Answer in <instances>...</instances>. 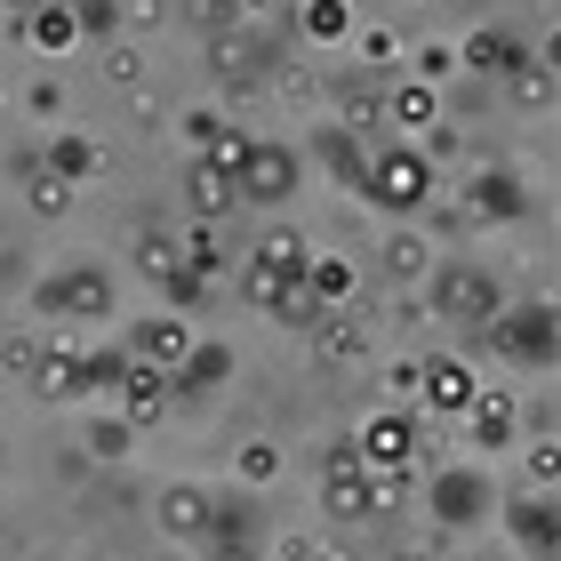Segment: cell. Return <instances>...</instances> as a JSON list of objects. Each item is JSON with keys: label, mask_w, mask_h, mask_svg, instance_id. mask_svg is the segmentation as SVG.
Returning <instances> with one entry per match:
<instances>
[{"label": "cell", "mask_w": 561, "mask_h": 561, "mask_svg": "<svg viewBox=\"0 0 561 561\" xmlns=\"http://www.w3.org/2000/svg\"><path fill=\"white\" fill-rule=\"evenodd\" d=\"M417 297H425L433 321H449V329H466V337H481V329L497 321V305H505V280L481 265V257H433V273L417 280Z\"/></svg>", "instance_id": "obj_1"}, {"label": "cell", "mask_w": 561, "mask_h": 561, "mask_svg": "<svg viewBox=\"0 0 561 561\" xmlns=\"http://www.w3.org/2000/svg\"><path fill=\"white\" fill-rule=\"evenodd\" d=\"M353 193H362L369 209H386V217H425V201L442 193V169H433L410 137H393V145L369 152V169H362V185H353Z\"/></svg>", "instance_id": "obj_2"}, {"label": "cell", "mask_w": 561, "mask_h": 561, "mask_svg": "<svg viewBox=\"0 0 561 561\" xmlns=\"http://www.w3.org/2000/svg\"><path fill=\"white\" fill-rule=\"evenodd\" d=\"M33 313L41 321H113L121 313V289H113V273L96 257H72V265L33 280Z\"/></svg>", "instance_id": "obj_3"}, {"label": "cell", "mask_w": 561, "mask_h": 561, "mask_svg": "<svg viewBox=\"0 0 561 561\" xmlns=\"http://www.w3.org/2000/svg\"><path fill=\"white\" fill-rule=\"evenodd\" d=\"M225 176H233V201H241V209H289V201L305 193V152L280 145V137H249L241 161L225 169Z\"/></svg>", "instance_id": "obj_4"}, {"label": "cell", "mask_w": 561, "mask_h": 561, "mask_svg": "<svg viewBox=\"0 0 561 561\" xmlns=\"http://www.w3.org/2000/svg\"><path fill=\"white\" fill-rule=\"evenodd\" d=\"M481 345H490L505 369H522V377H553V297L497 305V321L481 329Z\"/></svg>", "instance_id": "obj_5"}, {"label": "cell", "mask_w": 561, "mask_h": 561, "mask_svg": "<svg viewBox=\"0 0 561 561\" xmlns=\"http://www.w3.org/2000/svg\"><path fill=\"white\" fill-rule=\"evenodd\" d=\"M417 490H425V514L442 529H473V522L497 514V490H490V473H481V457H466V466H425Z\"/></svg>", "instance_id": "obj_6"}, {"label": "cell", "mask_w": 561, "mask_h": 561, "mask_svg": "<svg viewBox=\"0 0 561 561\" xmlns=\"http://www.w3.org/2000/svg\"><path fill=\"white\" fill-rule=\"evenodd\" d=\"M514 217H529L522 169L473 161V169H466V193H457V225H466V233H490V225H514Z\"/></svg>", "instance_id": "obj_7"}, {"label": "cell", "mask_w": 561, "mask_h": 561, "mask_svg": "<svg viewBox=\"0 0 561 561\" xmlns=\"http://www.w3.org/2000/svg\"><path fill=\"white\" fill-rule=\"evenodd\" d=\"M273 33H249V24H233V33H209V81L225 96H265V72H273Z\"/></svg>", "instance_id": "obj_8"}, {"label": "cell", "mask_w": 561, "mask_h": 561, "mask_svg": "<svg viewBox=\"0 0 561 561\" xmlns=\"http://www.w3.org/2000/svg\"><path fill=\"white\" fill-rule=\"evenodd\" d=\"M353 442H362V466H369V473H425V457H417L425 433H417L410 410H377Z\"/></svg>", "instance_id": "obj_9"}, {"label": "cell", "mask_w": 561, "mask_h": 561, "mask_svg": "<svg viewBox=\"0 0 561 561\" xmlns=\"http://www.w3.org/2000/svg\"><path fill=\"white\" fill-rule=\"evenodd\" d=\"M473 393H481V369L466 362V353H425V369H417V410H433V417H466Z\"/></svg>", "instance_id": "obj_10"}, {"label": "cell", "mask_w": 561, "mask_h": 561, "mask_svg": "<svg viewBox=\"0 0 561 561\" xmlns=\"http://www.w3.org/2000/svg\"><path fill=\"white\" fill-rule=\"evenodd\" d=\"M305 337H313L321 369H369V362H377V337H369V321L353 313V305H329V313L305 329Z\"/></svg>", "instance_id": "obj_11"}, {"label": "cell", "mask_w": 561, "mask_h": 561, "mask_svg": "<svg viewBox=\"0 0 561 561\" xmlns=\"http://www.w3.org/2000/svg\"><path fill=\"white\" fill-rule=\"evenodd\" d=\"M33 401H48V410H65V401H89V345L48 337L41 362H33Z\"/></svg>", "instance_id": "obj_12"}, {"label": "cell", "mask_w": 561, "mask_h": 561, "mask_svg": "<svg viewBox=\"0 0 561 561\" xmlns=\"http://www.w3.org/2000/svg\"><path fill=\"white\" fill-rule=\"evenodd\" d=\"M490 522H505L514 529V546L529 553V561H553L561 553V522H553V490H522V497H505Z\"/></svg>", "instance_id": "obj_13"}, {"label": "cell", "mask_w": 561, "mask_h": 561, "mask_svg": "<svg viewBox=\"0 0 561 561\" xmlns=\"http://www.w3.org/2000/svg\"><path fill=\"white\" fill-rule=\"evenodd\" d=\"M193 337H201V329H193L185 313H145V321H129V337H121V345H129V362H145V369L169 377V369L193 353Z\"/></svg>", "instance_id": "obj_14"}, {"label": "cell", "mask_w": 561, "mask_h": 561, "mask_svg": "<svg viewBox=\"0 0 561 561\" xmlns=\"http://www.w3.org/2000/svg\"><path fill=\"white\" fill-rule=\"evenodd\" d=\"M329 96H337V129H353V137L386 129V72L353 65V72H337V81H329Z\"/></svg>", "instance_id": "obj_15"}, {"label": "cell", "mask_w": 561, "mask_h": 561, "mask_svg": "<svg viewBox=\"0 0 561 561\" xmlns=\"http://www.w3.org/2000/svg\"><path fill=\"white\" fill-rule=\"evenodd\" d=\"M152 514H161V538L201 546V538H209V514H217V490H209V481H169V490L152 497Z\"/></svg>", "instance_id": "obj_16"}, {"label": "cell", "mask_w": 561, "mask_h": 561, "mask_svg": "<svg viewBox=\"0 0 561 561\" xmlns=\"http://www.w3.org/2000/svg\"><path fill=\"white\" fill-rule=\"evenodd\" d=\"M442 121V89L417 81V72H386V129L393 137H417Z\"/></svg>", "instance_id": "obj_17"}, {"label": "cell", "mask_w": 561, "mask_h": 561, "mask_svg": "<svg viewBox=\"0 0 561 561\" xmlns=\"http://www.w3.org/2000/svg\"><path fill=\"white\" fill-rule=\"evenodd\" d=\"M522 57H529V41L505 33V24H473V33L457 41V72H490V81H505Z\"/></svg>", "instance_id": "obj_18"}, {"label": "cell", "mask_w": 561, "mask_h": 561, "mask_svg": "<svg viewBox=\"0 0 561 561\" xmlns=\"http://www.w3.org/2000/svg\"><path fill=\"white\" fill-rule=\"evenodd\" d=\"M514 433H522V410H514V393H497V386H481L466 401V442L490 457V449H514Z\"/></svg>", "instance_id": "obj_19"}, {"label": "cell", "mask_w": 561, "mask_h": 561, "mask_svg": "<svg viewBox=\"0 0 561 561\" xmlns=\"http://www.w3.org/2000/svg\"><path fill=\"white\" fill-rule=\"evenodd\" d=\"M121 417H129L137 433H152V425H161L169 410H176V386H169V377L161 369H145V362H129V377H121Z\"/></svg>", "instance_id": "obj_20"}, {"label": "cell", "mask_w": 561, "mask_h": 561, "mask_svg": "<svg viewBox=\"0 0 561 561\" xmlns=\"http://www.w3.org/2000/svg\"><path fill=\"white\" fill-rule=\"evenodd\" d=\"M241 201H233V176H225L209 152H193V169H185V217L193 225H225Z\"/></svg>", "instance_id": "obj_21"}, {"label": "cell", "mask_w": 561, "mask_h": 561, "mask_svg": "<svg viewBox=\"0 0 561 561\" xmlns=\"http://www.w3.org/2000/svg\"><path fill=\"white\" fill-rule=\"evenodd\" d=\"M41 169L65 176V185H89V176L105 169V145H96L89 129H48L41 137Z\"/></svg>", "instance_id": "obj_22"}, {"label": "cell", "mask_w": 561, "mask_h": 561, "mask_svg": "<svg viewBox=\"0 0 561 561\" xmlns=\"http://www.w3.org/2000/svg\"><path fill=\"white\" fill-rule=\"evenodd\" d=\"M377 257H386V280H393V289H417V280L433 273V241L417 233V225H410V217H401V225H393V233H386V241H377Z\"/></svg>", "instance_id": "obj_23"}, {"label": "cell", "mask_w": 561, "mask_h": 561, "mask_svg": "<svg viewBox=\"0 0 561 561\" xmlns=\"http://www.w3.org/2000/svg\"><path fill=\"white\" fill-rule=\"evenodd\" d=\"M16 33L41 48V57H72L81 48V24H72V0H48V9H24Z\"/></svg>", "instance_id": "obj_24"}, {"label": "cell", "mask_w": 561, "mask_h": 561, "mask_svg": "<svg viewBox=\"0 0 561 561\" xmlns=\"http://www.w3.org/2000/svg\"><path fill=\"white\" fill-rule=\"evenodd\" d=\"M505 89H514L522 113H553V33H546V48H529V57L505 72Z\"/></svg>", "instance_id": "obj_25"}, {"label": "cell", "mask_w": 561, "mask_h": 561, "mask_svg": "<svg viewBox=\"0 0 561 561\" xmlns=\"http://www.w3.org/2000/svg\"><path fill=\"white\" fill-rule=\"evenodd\" d=\"M280 473H289V449H280L273 433H249V442L233 449V481L241 490H273Z\"/></svg>", "instance_id": "obj_26"}, {"label": "cell", "mask_w": 561, "mask_h": 561, "mask_svg": "<svg viewBox=\"0 0 561 561\" xmlns=\"http://www.w3.org/2000/svg\"><path fill=\"white\" fill-rule=\"evenodd\" d=\"M217 377H233V353H225L217 337H193V353L169 369V386H176V393H209Z\"/></svg>", "instance_id": "obj_27"}, {"label": "cell", "mask_w": 561, "mask_h": 561, "mask_svg": "<svg viewBox=\"0 0 561 561\" xmlns=\"http://www.w3.org/2000/svg\"><path fill=\"white\" fill-rule=\"evenodd\" d=\"M176 265L201 273V280H225V225H193L185 217V233H176Z\"/></svg>", "instance_id": "obj_28"}, {"label": "cell", "mask_w": 561, "mask_h": 561, "mask_svg": "<svg viewBox=\"0 0 561 561\" xmlns=\"http://www.w3.org/2000/svg\"><path fill=\"white\" fill-rule=\"evenodd\" d=\"M313 152H321L329 169H337V185H345V193L362 185V169H369V145L353 137V129H337V121H329V129H313Z\"/></svg>", "instance_id": "obj_29"}, {"label": "cell", "mask_w": 561, "mask_h": 561, "mask_svg": "<svg viewBox=\"0 0 561 561\" xmlns=\"http://www.w3.org/2000/svg\"><path fill=\"white\" fill-rule=\"evenodd\" d=\"M305 257H313V241H305L297 225H273V233L249 249V265H265V273H280V280H297V273H305Z\"/></svg>", "instance_id": "obj_30"}, {"label": "cell", "mask_w": 561, "mask_h": 561, "mask_svg": "<svg viewBox=\"0 0 561 561\" xmlns=\"http://www.w3.org/2000/svg\"><path fill=\"white\" fill-rule=\"evenodd\" d=\"M297 280H305L321 305H353V297H362V273H353V257H305Z\"/></svg>", "instance_id": "obj_31"}, {"label": "cell", "mask_w": 561, "mask_h": 561, "mask_svg": "<svg viewBox=\"0 0 561 561\" xmlns=\"http://www.w3.org/2000/svg\"><path fill=\"white\" fill-rule=\"evenodd\" d=\"M289 9H297V33L305 41H345L353 33V24H362V16H353V0H289Z\"/></svg>", "instance_id": "obj_32"}, {"label": "cell", "mask_w": 561, "mask_h": 561, "mask_svg": "<svg viewBox=\"0 0 561 561\" xmlns=\"http://www.w3.org/2000/svg\"><path fill=\"white\" fill-rule=\"evenodd\" d=\"M96 72H105L113 89H145V41H129V33L96 41Z\"/></svg>", "instance_id": "obj_33"}, {"label": "cell", "mask_w": 561, "mask_h": 561, "mask_svg": "<svg viewBox=\"0 0 561 561\" xmlns=\"http://www.w3.org/2000/svg\"><path fill=\"white\" fill-rule=\"evenodd\" d=\"M72 193H81V185H65V176H48V169H33V176H24V209H33V225H57V217H72Z\"/></svg>", "instance_id": "obj_34"}, {"label": "cell", "mask_w": 561, "mask_h": 561, "mask_svg": "<svg viewBox=\"0 0 561 561\" xmlns=\"http://www.w3.org/2000/svg\"><path fill=\"white\" fill-rule=\"evenodd\" d=\"M129 442H137V425L121 417V410H105V417H89V433H81V449L96 457V466H121V457H129Z\"/></svg>", "instance_id": "obj_35"}, {"label": "cell", "mask_w": 561, "mask_h": 561, "mask_svg": "<svg viewBox=\"0 0 561 561\" xmlns=\"http://www.w3.org/2000/svg\"><path fill=\"white\" fill-rule=\"evenodd\" d=\"M345 41H353V57H362L369 72H386V65H401V48H410V41L393 33V24H353Z\"/></svg>", "instance_id": "obj_36"}, {"label": "cell", "mask_w": 561, "mask_h": 561, "mask_svg": "<svg viewBox=\"0 0 561 561\" xmlns=\"http://www.w3.org/2000/svg\"><path fill=\"white\" fill-rule=\"evenodd\" d=\"M265 96H289V105H313V96H321V72H313V65H297V57H273V72H265Z\"/></svg>", "instance_id": "obj_37"}, {"label": "cell", "mask_w": 561, "mask_h": 561, "mask_svg": "<svg viewBox=\"0 0 561 561\" xmlns=\"http://www.w3.org/2000/svg\"><path fill=\"white\" fill-rule=\"evenodd\" d=\"M24 280H33V241L16 217H0V289H24Z\"/></svg>", "instance_id": "obj_38"}, {"label": "cell", "mask_w": 561, "mask_h": 561, "mask_svg": "<svg viewBox=\"0 0 561 561\" xmlns=\"http://www.w3.org/2000/svg\"><path fill=\"white\" fill-rule=\"evenodd\" d=\"M129 265H137L145 280H161V273L176 265V233H169V225H145V233L129 241Z\"/></svg>", "instance_id": "obj_39"}, {"label": "cell", "mask_w": 561, "mask_h": 561, "mask_svg": "<svg viewBox=\"0 0 561 561\" xmlns=\"http://www.w3.org/2000/svg\"><path fill=\"white\" fill-rule=\"evenodd\" d=\"M401 65L442 89V81H457V41H417V48H401Z\"/></svg>", "instance_id": "obj_40"}, {"label": "cell", "mask_w": 561, "mask_h": 561, "mask_svg": "<svg viewBox=\"0 0 561 561\" xmlns=\"http://www.w3.org/2000/svg\"><path fill=\"white\" fill-rule=\"evenodd\" d=\"M362 497H369V522L377 514H401L417 497V473H362Z\"/></svg>", "instance_id": "obj_41"}, {"label": "cell", "mask_w": 561, "mask_h": 561, "mask_svg": "<svg viewBox=\"0 0 561 561\" xmlns=\"http://www.w3.org/2000/svg\"><path fill=\"white\" fill-rule=\"evenodd\" d=\"M48 329H0V377H33Z\"/></svg>", "instance_id": "obj_42"}, {"label": "cell", "mask_w": 561, "mask_h": 561, "mask_svg": "<svg viewBox=\"0 0 561 561\" xmlns=\"http://www.w3.org/2000/svg\"><path fill=\"white\" fill-rule=\"evenodd\" d=\"M72 24H81V41H113L129 24V0H72Z\"/></svg>", "instance_id": "obj_43"}, {"label": "cell", "mask_w": 561, "mask_h": 561, "mask_svg": "<svg viewBox=\"0 0 561 561\" xmlns=\"http://www.w3.org/2000/svg\"><path fill=\"white\" fill-rule=\"evenodd\" d=\"M152 289H161V297L176 305V313H201V305L217 297V280H201V273H185V265H169L161 280H152Z\"/></svg>", "instance_id": "obj_44"}, {"label": "cell", "mask_w": 561, "mask_h": 561, "mask_svg": "<svg viewBox=\"0 0 561 561\" xmlns=\"http://www.w3.org/2000/svg\"><path fill=\"white\" fill-rule=\"evenodd\" d=\"M265 313H273V321H280V329H313V321H321V313H329V305H321V297H313V289H305V280H289V289H280V297H273V305H265Z\"/></svg>", "instance_id": "obj_45"}, {"label": "cell", "mask_w": 561, "mask_h": 561, "mask_svg": "<svg viewBox=\"0 0 561 561\" xmlns=\"http://www.w3.org/2000/svg\"><path fill=\"white\" fill-rule=\"evenodd\" d=\"M16 105L33 113V121H48V129H57V121H65V81H57V72H33V81H24V96H16Z\"/></svg>", "instance_id": "obj_46"}, {"label": "cell", "mask_w": 561, "mask_h": 561, "mask_svg": "<svg viewBox=\"0 0 561 561\" xmlns=\"http://www.w3.org/2000/svg\"><path fill=\"white\" fill-rule=\"evenodd\" d=\"M121 377H129V345H89V393H121Z\"/></svg>", "instance_id": "obj_47"}, {"label": "cell", "mask_w": 561, "mask_h": 561, "mask_svg": "<svg viewBox=\"0 0 561 561\" xmlns=\"http://www.w3.org/2000/svg\"><path fill=\"white\" fill-rule=\"evenodd\" d=\"M321 514H329V522H369L362 473H353V481H321Z\"/></svg>", "instance_id": "obj_48"}, {"label": "cell", "mask_w": 561, "mask_h": 561, "mask_svg": "<svg viewBox=\"0 0 561 561\" xmlns=\"http://www.w3.org/2000/svg\"><path fill=\"white\" fill-rule=\"evenodd\" d=\"M522 473H529V490H553V473H561L553 433H529V442H522Z\"/></svg>", "instance_id": "obj_49"}, {"label": "cell", "mask_w": 561, "mask_h": 561, "mask_svg": "<svg viewBox=\"0 0 561 561\" xmlns=\"http://www.w3.org/2000/svg\"><path fill=\"white\" fill-rule=\"evenodd\" d=\"M176 16H185L201 41H209V33H233V0H176Z\"/></svg>", "instance_id": "obj_50"}, {"label": "cell", "mask_w": 561, "mask_h": 561, "mask_svg": "<svg viewBox=\"0 0 561 561\" xmlns=\"http://www.w3.org/2000/svg\"><path fill=\"white\" fill-rule=\"evenodd\" d=\"M217 129H225V113H217V105H185V113H176V137H185L193 152H209Z\"/></svg>", "instance_id": "obj_51"}, {"label": "cell", "mask_w": 561, "mask_h": 561, "mask_svg": "<svg viewBox=\"0 0 561 561\" xmlns=\"http://www.w3.org/2000/svg\"><path fill=\"white\" fill-rule=\"evenodd\" d=\"M417 369H425V353L417 362H386V410H410L417 401Z\"/></svg>", "instance_id": "obj_52"}, {"label": "cell", "mask_w": 561, "mask_h": 561, "mask_svg": "<svg viewBox=\"0 0 561 561\" xmlns=\"http://www.w3.org/2000/svg\"><path fill=\"white\" fill-rule=\"evenodd\" d=\"M353 473H369V466H362V442L345 433V442H329V457H321V481H353Z\"/></svg>", "instance_id": "obj_53"}, {"label": "cell", "mask_w": 561, "mask_h": 561, "mask_svg": "<svg viewBox=\"0 0 561 561\" xmlns=\"http://www.w3.org/2000/svg\"><path fill=\"white\" fill-rule=\"evenodd\" d=\"M280 289H289V280H280V273H265V265H241V297L257 305V313H265V305H273Z\"/></svg>", "instance_id": "obj_54"}, {"label": "cell", "mask_w": 561, "mask_h": 561, "mask_svg": "<svg viewBox=\"0 0 561 561\" xmlns=\"http://www.w3.org/2000/svg\"><path fill=\"white\" fill-rule=\"evenodd\" d=\"M280 0H233V24H249V33H273Z\"/></svg>", "instance_id": "obj_55"}, {"label": "cell", "mask_w": 561, "mask_h": 561, "mask_svg": "<svg viewBox=\"0 0 561 561\" xmlns=\"http://www.w3.org/2000/svg\"><path fill=\"white\" fill-rule=\"evenodd\" d=\"M393 561H442V546H401Z\"/></svg>", "instance_id": "obj_56"}, {"label": "cell", "mask_w": 561, "mask_h": 561, "mask_svg": "<svg viewBox=\"0 0 561 561\" xmlns=\"http://www.w3.org/2000/svg\"><path fill=\"white\" fill-rule=\"evenodd\" d=\"M209 561H257L249 546H209Z\"/></svg>", "instance_id": "obj_57"}, {"label": "cell", "mask_w": 561, "mask_h": 561, "mask_svg": "<svg viewBox=\"0 0 561 561\" xmlns=\"http://www.w3.org/2000/svg\"><path fill=\"white\" fill-rule=\"evenodd\" d=\"M313 561H353V553H329V546H321V553H313Z\"/></svg>", "instance_id": "obj_58"}, {"label": "cell", "mask_w": 561, "mask_h": 561, "mask_svg": "<svg viewBox=\"0 0 561 561\" xmlns=\"http://www.w3.org/2000/svg\"><path fill=\"white\" fill-rule=\"evenodd\" d=\"M72 561H113V553H72Z\"/></svg>", "instance_id": "obj_59"}, {"label": "cell", "mask_w": 561, "mask_h": 561, "mask_svg": "<svg viewBox=\"0 0 561 561\" xmlns=\"http://www.w3.org/2000/svg\"><path fill=\"white\" fill-rule=\"evenodd\" d=\"M0 113H9V89H0Z\"/></svg>", "instance_id": "obj_60"}, {"label": "cell", "mask_w": 561, "mask_h": 561, "mask_svg": "<svg viewBox=\"0 0 561 561\" xmlns=\"http://www.w3.org/2000/svg\"><path fill=\"white\" fill-rule=\"evenodd\" d=\"M33 561H48V553H33Z\"/></svg>", "instance_id": "obj_61"}, {"label": "cell", "mask_w": 561, "mask_h": 561, "mask_svg": "<svg viewBox=\"0 0 561 561\" xmlns=\"http://www.w3.org/2000/svg\"><path fill=\"white\" fill-rule=\"evenodd\" d=\"M0 466H9V457H0Z\"/></svg>", "instance_id": "obj_62"}]
</instances>
